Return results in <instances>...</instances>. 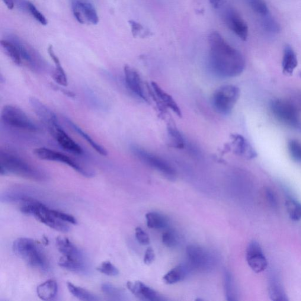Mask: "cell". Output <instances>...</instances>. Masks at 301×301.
I'll list each match as a JSON object with an SVG mask.
<instances>
[{"label":"cell","instance_id":"6da1fadb","mask_svg":"<svg viewBox=\"0 0 301 301\" xmlns=\"http://www.w3.org/2000/svg\"><path fill=\"white\" fill-rule=\"evenodd\" d=\"M210 66L217 76L233 78L241 75L245 67L244 56L230 46L217 32L209 36Z\"/></svg>","mask_w":301,"mask_h":301},{"label":"cell","instance_id":"7a4b0ae2","mask_svg":"<svg viewBox=\"0 0 301 301\" xmlns=\"http://www.w3.org/2000/svg\"><path fill=\"white\" fill-rule=\"evenodd\" d=\"M0 174L15 175L37 181L47 179L46 174L36 166L14 152L2 150L0 152Z\"/></svg>","mask_w":301,"mask_h":301},{"label":"cell","instance_id":"3957f363","mask_svg":"<svg viewBox=\"0 0 301 301\" xmlns=\"http://www.w3.org/2000/svg\"><path fill=\"white\" fill-rule=\"evenodd\" d=\"M15 254L31 267L46 272L49 269V264L46 256L33 239L20 238L16 239L12 245Z\"/></svg>","mask_w":301,"mask_h":301},{"label":"cell","instance_id":"277c9868","mask_svg":"<svg viewBox=\"0 0 301 301\" xmlns=\"http://www.w3.org/2000/svg\"><path fill=\"white\" fill-rule=\"evenodd\" d=\"M1 119L2 123L11 129L23 132L38 133L41 128L24 111L15 105H7L3 107Z\"/></svg>","mask_w":301,"mask_h":301},{"label":"cell","instance_id":"5b68a950","mask_svg":"<svg viewBox=\"0 0 301 301\" xmlns=\"http://www.w3.org/2000/svg\"><path fill=\"white\" fill-rule=\"evenodd\" d=\"M20 210L22 213L33 216L40 222L51 228L62 232L69 231L68 226L54 217L51 213V210L40 202L31 198L22 204Z\"/></svg>","mask_w":301,"mask_h":301},{"label":"cell","instance_id":"8992f818","mask_svg":"<svg viewBox=\"0 0 301 301\" xmlns=\"http://www.w3.org/2000/svg\"><path fill=\"white\" fill-rule=\"evenodd\" d=\"M240 95L238 87L233 85L220 86L214 92L213 106L220 114L228 115L234 108Z\"/></svg>","mask_w":301,"mask_h":301},{"label":"cell","instance_id":"52a82bcc","mask_svg":"<svg viewBox=\"0 0 301 301\" xmlns=\"http://www.w3.org/2000/svg\"><path fill=\"white\" fill-rule=\"evenodd\" d=\"M272 114L277 120L294 129L301 130V122L299 112L290 101L275 99L270 103Z\"/></svg>","mask_w":301,"mask_h":301},{"label":"cell","instance_id":"ba28073f","mask_svg":"<svg viewBox=\"0 0 301 301\" xmlns=\"http://www.w3.org/2000/svg\"><path fill=\"white\" fill-rule=\"evenodd\" d=\"M33 153L37 158L41 160L58 162L67 165L85 177L91 178L94 175V173L90 169L84 167L68 155L56 150L47 148H39L34 150Z\"/></svg>","mask_w":301,"mask_h":301},{"label":"cell","instance_id":"9c48e42d","mask_svg":"<svg viewBox=\"0 0 301 301\" xmlns=\"http://www.w3.org/2000/svg\"><path fill=\"white\" fill-rule=\"evenodd\" d=\"M187 262L194 271H210L216 265V258L212 253L203 246L188 245L186 249Z\"/></svg>","mask_w":301,"mask_h":301},{"label":"cell","instance_id":"30bf717a","mask_svg":"<svg viewBox=\"0 0 301 301\" xmlns=\"http://www.w3.org/2000/svg\"><path fill=\"white\" fill-rule=\"evenodd\" d=\"M131 150L133 154L138 159L142 161L150 167L156 169L161 172L162 174L169 179L175 177L176 172L172 166L166 162L165 160L159 157L154 153L150 152L148 150L142 148L140 146L133 145L131 147Z\"/></svg>","mask_w":301,"mask_h":301},{"label":"cell","instance_id":"8fae6325","mask_svg":"<svg viewBox=\"0 0 301 301\" xmlns=\"http://www.w3.org/2000/svg\"><path fill=\"white\" fill-rule=\"evenodd\" d=\"M29 103L34 113L49 129L51 134L61 127L57 115L42 102L36 97H32L29 98Z\"/></svg>","mask_w":301,"mask_h":301},{"label":"cell","instance_id":"7c38bea8","mask_svg":"<svg viewBox=\"0 0 301 301\" xmlns=\"http://www.w3.org/2000/svg\"><path fill=\"white\" fill-rule=\"evenodd\" d=\"M246 261L251 270L255 273H261L268 267V261L260 244L257 241L249 243L246 251Z\"/></svg>","mask_w":301,"mask_h":301},{"label":"cell","instance_id":"4fadbf2b","mask_svg":"<svg viewBox=\"0 0 301 301\" xmlns=\"http://www.w3.org/2000/svg\"><path fill=\"white\" fill-rule=\"evenodd\" d=\"M224 20L227 26L240 39L246 41L248 36V27L245 21L235 9L228 7L224 11Z\"/></svg>","mask_w":301,"mask_h":301},{"label":"cell","instance_id":"5bb4252c","mask_svg":"<svg viewBox=\"0 0 301 301\" xmlns=\"http://www.w3.org/2000/svg\"><path fill=\"white\" fill-rule=\"evenodd\" d=\"M18 48L22 60H23L27 65L34 72H43L46 69V63L39 54L28 45L15 40L13 43Z\"/></svg>","mask_w":301,"mask_h":301},{"label":"cell","instance_id":"9a60e30c","mask_svg":"<svg viewBox=\"0 0 301 301\" xmlns=\"http://www.w3.org/2000/svg\"><path fill=\"white\" fill-rule=\"evenodd\" d=\"M72 7L74 15L79 23L84 24L88 22L92 24H98L97 12L90 3L75 1Z\"/></svg>","mask_w":301,"mask_h":301},{"label":"cell","instance_id":"2e32d148","mask_svg":"<svg viewBox=\"0 0 301 301\" xmlns=\"http://www.w3.org/2000/svg\"><path fill=\"white\" fill-rule=\"evenodd\" d=\"M125 80L130 90L138 97L146 102H149L143 82L136 70L129 66L124 67Z\"/></svg>","mask_w":301,"mask_h":301},{"label":"cell","instance_id":"e0dca14e","mask_svg":"<svg viewBox=\"0 0 301 301\" xmlns=\"http://www.w3.org/2000/svg\"><path fill=\"white\" fill-rule=\"evenodd\" d=\"M128 289L134 296L143 301H164L163 298L151 288L141 281L128 282Z\"/></svg>","mask_w":301,"mask_h":301},{"label":"cell","instance_id":"ac0fdd59","mask_svg":"<svg viewBox=\"0 0 301 301\" xmlns=\"http://www.w3.org/2000/svg\"><path fill=\"white\" fill-rule=\"evenodd\" d=\"M51 135L56 139L62 148L70 153L75 155H82V149L77 143L75 142L62 127L57 129Z\"/></svg>","mask_w":301,"mask_h":301},{"label":"cell","instance_id":"d6986e66","mask_svg":"<svg viewBox=\"0 0 301 301\" xmlns=\"http://www.w3.org/2000/svg\"><path fill=\"white\" fill-rule=\"evenodd\" d=\"M233 151L236 154L247 159H253L257 156V153L245 138L239 134L231 136Z\"/></svg>","mask_w":301,"mask_h":301},{"label":"cell","instance_id":"ffe728a7","mask_svg":"<svg viewBox=\"0 0 301 301\" xmlns=\"http://www.w3.org/2000/svg\"><path fill=\"white\" fill-rule=\"evenodd\" d=\"M193 271L188 262L181 264L168 272L163 277V281L165 284L169 285L178 283L184 280Z\"/></svg>","mask_w":301,"mask_h":301},{"label":"cell","instance_id":"44dd1931","mask_svg":"<svg viewBox=\"0 0 301 301\" xmlns=\"http://www.w3.org/2000/svg\"><path fill=\"white\" fill-rule=\"evenodd\" d=\"M65 121L70 129H72L74 132L76 133L79 136L85 140L86 143H87L89 145H90L92 148L96 152L100 153L101 155L107 156L108 155V152L106 149H105L104 147L101 146L100 144L96 142L90 136L88 135L87 133H86L85 131H83L81 128H79L77 126V125L73 123L71 120H70L69 118L67 117L65 118Z\"/></svg>","mask_w":301,"mask_h":301},{"label":"cell","instance_id":"7402d4cb","mask_svg":"<svg viewBox=\"0 0 301 301\" xmlns=\"http://www.w3.org/2000/svg\"><path fill=\"white\" fill-rule=\"evenodd\" d=\"M61 267L75 273H85L87 267L84 258L67 257L63 255L59 261Z\"/></svg>","mask_w":301,"mask_h":301},{"label":"cell","instance_id":"603a6c76","mask_svg":"<svg viewBox=\"0 0 301 301\" xmlns=\"http://www.w3.org/2000/svg\"><path fill=\"white\" fill-rule=\"evenodd\" d=\"M151 88L153 91V94L156 96V98L158 99L160 102L171 109L179 117L182 116L181 111L179 108L177 102L173 99L171 95L166 93L165 91L160 87L158 84L154 82L151 83Z\"/></svg>","mask_w":301,"mask_h":301},{"label":"cell","instance_id":"cb8c5ba5","mask_svg":"<svg viewBox=\"0 0 301 301\" xmlns=\"http://www.w3.org/2000/svg\"><path fill=\"white\" fill-rule=\"evenodd\" d=\"M298 59L296 52L290 45L285 47L282 62V68L285 75L291 76L298 66Z\"/></svg>","mask_w":301,"mask_h":301},{"label":"cell","instance_id":"d4e9b609","mask_svg":"<svg viewBox=\"0 0 301 301\" xmlns=\"http://www.w3.org/2000/svg\"><path fill=\"white\" fill-rule=\"evenodd\" d=\"M56 244L58 249L63 255L75 258H84L81 251L66 237H58L56 239Z\"/></svg>","mask_w":301,"mask_h":301},{"label":"cell","instance_id":"484cf974","mask_svg":"<svg viewBox=\"0 0 301 301\" xmlns=\"http://www.w3.org/2000/svg\"><path fill=\"white\" fill-rule=\"evenodd\" d=\"M268 294L270 299L275 301H287L288 296L283 287L275 275H272L268 282Z\"/></svg>","mask_w":301,"mask_h":301},{"label":"cell","instance_id":"4316f807","mask_svg":"<svg viewBox=\"0 0 301 301\" xmlns=\"http://www.w3.org/2000/svg\"><path fill=\"white\" fill-rule=\"evenodd\" d=\"M59 290L57 281L49 280L37 288V296L41 300L51 301L55 299Z\"/></svg>","mask_w":301,"mask_h":301},{"label":"cell","instance_id":"83f0119b","mask_svg":"<svg viewBox=\"0 0 301 301\" xmlns=\"http://www.w3.org/2000/svg\"><path fill=\"white\" fill-rule=\"evenodd\" d=\"M48 53H49L51 59L53 60L56 66V69L54 70L52 75L53 79L58 84L67 86L68 85V79H67L66 74L62 65H61L59 58L54 53L53 47L51 45L48 48Z\"/></svg>","mask_w":301,"mask_h":301},{"label":"cell","instance_id":"f1b7e54d","mask_svg":"<svg viewBox=\"0 0 301 301\" xmlns=\"http://www.w3.org/2000/svg\"><path fill=\"white\" fill-rule=\"evenodd\" d=\"M147 225L150 228L164 229L168 226V220L162 214L156 212H150L146 216Z\"/></svg>","mask_w":301,"mask_h":301},{"label":"cell","instance_id":"f546056e","mask_svg":"<svg viewBox=\"0 0 301 301\" xmlns=\"http://www.w3.org/2000/svg\"><path fill=\"white\" fill-rule=\"evenodd\" d=\"M67 287L74 297L76 298L79 300L84 301H98L97 297L94 296L89 291H86L81 287L75 286L71 283H67Z\"/></svg>","mask_w":301,"mask_h":301},{"label":"cell","instance_id":"4dcf8cb0","mask_svg":"<svg viewBox=\"0 0 301 301\" xmlns=\"http://www.w3.org/2000/svg\"><path fill=\"white\" fill-rule=\"evenodd\" d=\"M1 46L2 49L4 50L7 55L10 58L12 62L15 65L21 66L22 64V59L19 52V50L17 46L10 41L7 40H1Z\"/></svg>","mask_w":301,"mask_h":301},{"label":"cell","instance_id":"1f68e13d","mask_svg":"<svg viewBox=\"0 0 301 301\" xmlns=\"http://www.w3.org/2000/svg\"><path fill=\"white\" fill-rule=\"evenodd\" d=\"M168 135L169 144L174 148L182 149L185 147V141L182 134L174 126H168Z\"/></svg>","mask_w":301,"mask_h":301},{"label":"cell","instance_id":"d6a6232c","mask_svg":"<svg viewBox=\"0 0 301 301\" xmlns=\"http://www.w3.org/2000/svg\"><path fill=\"white\" fill-rule=\"evenodd\" d=\"M224 290L226 300L229 301H236V288L231 274L226 271L224 273Z\"/></svg>","mask_w":301,"mask_h":301},{"label":"cell","instance_id":"836d02e7","mask_svg":"<svg viewBox=\"0 0 301 301\" xmlns=\"http://www.w3.org/2000/svg\"><path fill=\"white\" fill-rule=\"evenodd\" d=\"M287 212L290 219L294 222L301 220V203L293 199L288 198L286 202Z\"/></svg>","mask_w":301,"mask_h":301},{"label":"cell","instance_id":"e575fe53","mask_svg":"<svg viewBox=\"0 0 301 301\" xmlns=\"http://www.w3.org/2000/svg\"><path fill=\"white\" fill-rule=\"evenodd\" d=\"M261 24L264 30L271 34H278L281 31L280 25L270 13L261 16Z\"/></svg>","mask_w":301,"mask_h":301},{"label":"cell","instance_id":"d590c367","mask_svg":"<svg viewBox=\"0 0 301 301\" xmlns=\"http://www.w3.org/2000/svg\"><path fill=\"white\" fill-rule=\"evenodd\" d=\"M249 7L256 13L264 16L270 13L267 4L264 0H246Z\"/></svg>","mask_w":301,"mask_h":301},{"label":"cell","instance_id":"8d00e7d4","mask_svg":"<svg viewBox=\"0 0 301 301\" xmlns=\"http://www.w3.org/2000/svg\"><path fill=\"white\" fill-rule=\"evenodd\" d=\"M288 148L294 161L301 162V143L296 140H291L288 143Z\"/></svg>","mask_w":301,"mask_h":301},{"label":"cell","instance_id":"74e56055","mask_svg":"<svg viewBox=\"0 0 301 301\" xmlns=\"http://www.w3.org/2000/svg\"><path fill=\"white\" fill-rule=\"evenodd\" d=\"M163 244L169 248L176 247L178 244V237L174 230H167L163 233L162 236Z\"/></svg>","mask_w":301,"mask_h":301},{"label":"cell","instance_id":"f35d334b","mask_svg":"<svg viewBox=\"0 0 301 301\" xmlns=\"http://www.w3.org/2000/svg\"><path fill=\"white\" fill-rule=\"evenodd\" d=\"M101 288L102 292L115 300H121V298L123 297L122 291L113 285L108 283L102 284Z\"/></svg>","mask_w":301,"mask_h":301},{"label":"cell","instance_id":"ab89813d","mask_svg":"<svg viewBox=\"0 0 301 301\" xmlns=\"http://www.w3.org/2000/svg\"><path fill=\"white\" fill-rule=\"evenodd\" d=\"M97 270L101 273L110 277H115L119 274V271L117 268L111 263L110 261H104L99 265Z\"/></svg>","mask_w":301,"mask_h":301},{"label":"cell","instance_id":"60d3db41","mask_svg":"<svg viewBox=\"0 0 301 301\" xmlns=\"http://www.w3.org/2000/svg\"><path fill=\"white\" fill-rule=\"evenodd\" d=\"M129 24L131 28V31L134 37H145L149 36V31L146 30L143 25L139 22L135 21L130 20L129 21Z\"/></svg>","mask_w":301,"mask_h":301},{"label":"cell","instance_id":"b9f144b4","mask_svg":"<svg viewBox=\"0 0 301 301\" xmlns=\"http://www.w3.org/2000/svg\"><path fill=\"white\" fill-rule=\"evenodd\" d=\"M27 6L28 10L30 11L31 15L33 16L37 21L43 25L48 24V21L46 18L44 17V15L41 12L38 10L36 6L30 2H27Z\"/></svg>","mask_w":301,"mask_h":301},{"label":"cell","instance_id":"7bdbcfd3","mask_svg":"<svg viewBox=\"0 0 301 301\" xmlns=\"http://www.w3.org/2000/svg\"><path fill=\"white\" fill-rule=\"evenodd\" d=\"M51 213L57 219L62 221L63 222H67L72 224H76L77 223L75 218L72 215H70L69 214L56 210H51Z\"/></svg>","mask_w":301,"mask_h":301},{"label":"cell","instance_id":"ee69618b","mask_svg":"<svg viewBox=\"0 0 301 301\" xmlns=\"http://www.w3.org/2000/svg\"><path fill=\"white\" fill-rule=\"evenodd\" d=\"M136 237L137 241L140 244L147 245L150 244V239L149 236L144 230L140 227H137L136 228Z\"/></svg>","mask_w":301,"mask_h":301},{"label":"cell","instance_id":"f6af8a7d","mask_svg":"<svg viewBox=\"0 0 301 301\" xmlns=\"http://www.w3.org/2000/svg\"><path fill=\"white\" fill-rule=\"evenodd\" d=\"M266 198L270 204V206L274 208H277L278 206V202L276 196L274 192L270 190V189H267L265 191Z\"/></svg>","mask_w":301,"mask_h":301},{"label":"cell","instance_id":"bcb514c9","mask_svg":"<svg viewBox=\"0 0 301 301\" xmlns=\"http://www.w3.org/2000/svg\"><path fill=\"white\" fill-rule=\"evenodd\" d=\"M155 259V253L151 247L147 248L145 256L144 258V262L146 265H150L152 263Z\"/></svg>","mask_w":301,"mask_h":301},{"label":"cell","instance_id":"7dc6e473","mask_svg":"<svg viewBox=\"0 0 301 301\" xmlns=\"http://www.w3.org/2000/svg\"><path fill=\"white\" fill-rule=\"evenodd\" d=\"M2 1L9 9L14 8V0H2Z\"/></svg>","mask_w":301,"mask_h":301},{"label":"cell","instance_id":"c3c4849f","mask_svg":"<svg viewBox=\"0 0 301 301\" xmlns=\"http://www.w3.org/2000/svg\"><path fill=\"white\" fill-rule=\"evenodd\" d=\"M222 0H210V2L214 8H217L219 6L220 2Z\"/></svg>","mask_w":301,"mask_h":301},{"label":"cell","instance_id":"681fc988","mask_svg":"<svg viewBox=\"0 0 301 301\" xmlns=\"http://www.w3.org/2000/svg\"><path fill=\"white\" fill-rule=\"evenodd\" d=\"M300 76H301V72L300 73Z\"/></svg>","mask_w":301,"mask_h":301}]
</instances>
